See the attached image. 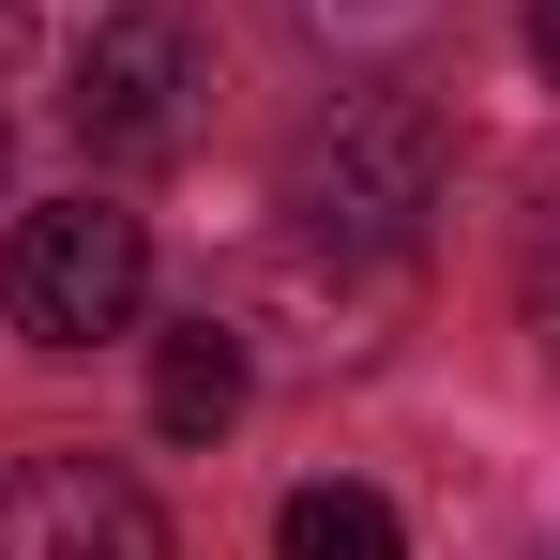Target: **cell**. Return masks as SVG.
Returning <instances> with one entry per match:
<instances>
[{
    "label": "cell",
    "mask_w": 560,
    "mask_h": 560,
    "mask_svg": "<svg viewBox=\"0 0 560 560\" xmlns=\"http://www.w3.org/2000/svg\"><path fill=\"white\" fill-rule=\"evenodd\" d=\"M137 303H152V228H137L121 197H46V212H15V243H0V318H15L31 349H106V334H137Z\"/></svg>",
    "instance_id": "cell-1"
},
{
    "label": "cell",
    "mask_w": 560,
    "mask_h": 560,
    "mask_svg": "<svg viewBox=\"0 0 560 560\" xmlns=\"http://www.w3.org/2000/svg\"><path fill=\"white\" fill-rule=\"evenodd\" d=\"M197 121H212V46L167 0H121L92 46H77V152L92 167H183Z\"/></svg>",
    "instance_id": "cell-2"
},
{
    "label": "cell",
    "mask_w": 560,
    "mask_h": 560,
    "mask_svg": "<svg viewBox=\"0 0 560 560\" xmlns=\"http://www.w3.org/2000/svg\"><path fill=\"white\" fill-rule=\"evenodd\" d=\"M440 167H455V121L378 77V92H349L334 137L303 152V212H318L334 243H409V228L440 212Z\"/></svg>",
    "instance_id": "cell-3"
},
{
    "label": "cell",
    "mask_w": 560,
    "mask_h": 560,
    "mask_svg": "<svg viewBox=\"0 0 560 560\" xmlns=\"http://www.w3.org/2000/svg\"><path fill=\"white\" fill-rule=\"evenodd\" d=\"M0 560H167V515L106 455H15L0 469Z\"/></svg>",
    "instance_id": "cell-4"
},
{
    "label": "cell",
    "mask_w": 560,
    "mask_h": 560,
    "mask_svg": "<svg viewBox=\"0 0 560 560\" xmlns=\"http://www.w3.org/2000/svg\"><path fill=\"white\" fill-rule=\"evenodd\" d=\"M152 424L167 440H228L243 424V334L228 318H167L152 334Z\"/></svg>",
    "instance_id": "cell-5"
},
{
    "label": "cell",
    "mask_w": 560,
    "mask_h": 560,
    "mask_svg": "<svg viewBox=\"0 0 560 560\" xmlns=\"http://www.w3.org/2000/svg\"><path fill=\"white\" fill-rule=\"evenodd\" d=\"M394 546L409 530L378 485H288V515H273V560H394Z\"/></svg>",
    "instance_id": "cell-6"
},
{
    "label": "cell",
    "mask_w": 560,
    "mask_h": 560,
    "mask_svg": "<svg viewBox=\"0 0 560 560\" xmlns=\"http://www.w3.org/2000/svg\"><path fill=\"white\" fill-rule=\"evenodd\" d=\"M303 15H318V31H409L424 0H303Z\"/></svg>",
    "instance_id": "cell-7"
},
{
    "label": "cell",
    "mask_w": 560,
    "mask_h": 560,
    "mask_svg": "<svg viewBox=\"0 0 560 560\" xmlns=\"http://www.w3.org/2000/svg\"><path fill=\"white\" fill-rule=\"evenodd\" d=\"M530 77L560 92V0H530Z\"/></svg>",
    "instance_id": "cell-8"
},
{
    "label": "cell",
    "mask_w": 560,
    "mask_h": 560,
    "mask_svg": "<svg viewBox=\"0 0 560 560\" xmlns=\"http://www.w3.org/2000/svg\"><path fill=\"white\" fill-rule=\"evenodd\" d=\"M0 61H15V0H0Z\"/></svg>",
    "instance_id": "cell-9"
},
{
    "label": "cell",
    "mask_w": 560,
    "mask_h": 560,
    "mask_svg": "<svg viewBox=\"0 0 560 560\" xmlns=\"http://www.w3.org/2000/svg\"><path fill=\"white\" fill-rule=\"evenodd\" d=\"M0 152H15V137H0Z\"/></svg>",
    "instance_id": "cell-10"
}]
</instances>
